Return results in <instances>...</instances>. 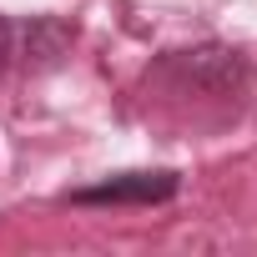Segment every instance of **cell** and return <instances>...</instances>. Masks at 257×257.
Wrapping results in <instances>:
<instances>
[{
	"label": "cell",
	"instance_id": "1",
	"mask_svg": "<svg viewBox=\"0 0 257 257\" xmlns=\"http://www.w3.org/2000/svg\"><path fill=\"white\" fill-rule=\"evenodd\" d=\"M177 187H182V177L167 172V167H157V172H116V177H106L96 187H76L71 202L76 207H126V202L152 207V202L177 197Z\"/></svg>",
	"mask_w": 257,
	"mask_h": 257
},
{
	"label": "cell",
	"instance_id": "2",
	"mask_svg": "<svg viewBox=\"0 0 257 257\" xmlns=\"http://www.w3.org/2000/svg\"><path fill=\"white\" fill-rule=\"evenodd\" d=\"M11 51H16V31H11V21H6V16H0V71H6Z\"/></svg>",
	"mask_w": 257,
	"mask_h": 257
}]
</instances>
